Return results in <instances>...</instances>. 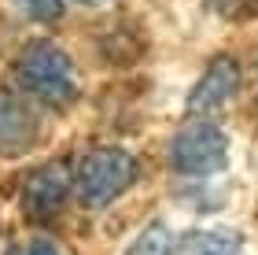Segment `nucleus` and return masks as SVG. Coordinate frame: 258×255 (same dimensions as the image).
I'll return each instance as SVG.
<instances>
[{
    "mask_svg": "<svg viewBox=\"0 0 258 255\" xmlns=\"http://www.w3.org/2000/svg\"><path fill=\"white\" fill-rule=\"evenodd\" d=\"M15 82L26 96L52 104V108H63V104L74 100L78 92V74L70 56L52 41H30L22 48L19 63H15Z\"/></svg>",
    "mask_w": 258,
    "mask_h": 255,
    "instance_id": "1",
    "label": "nucleus"
},
{
    "mask_svg": "<svg viewBox=\"0 0 258 255\" xmlns=\"http://www.w3.org/2000/svg\"><path fill=\"white\" fill-rule=\"evenodd\" d=\"M133 181H137V159L122 152V148H96V152H89L74 174L78 200L92 207V211L118 200Z\"/></svg>",
    "mask_w": 258,
    "mask_h": 255,
    "instance_id": "2",
    "label": "nucleus"
},
{
    "mask_svg": "<svg viewBox=\"0 0 258 255\" xmlns=\"http://www.w3.org/2000/svg\"><path fill=\"white\" fill-rule=\"evenodd\" d=\"M225 148H229V141L214 122L192 119L173 137L170 159L181 174H214V170L225 167Z\"/></svg>",
    "mask_w": 258,
    "mask_h": 255,
    "instance_id": "3",
    "label": "nucleus"
},
{
    "mask_svg": "<svg viewBox=\"0 0 258 255\" xmlns=\"http://www.w3.org/2000/svg\"><path fill=\"white\" fill-rule=\"evenodd\" d=\"M236 89H240V67H236V60L218 56V60L203 71V78L196 82V89H192V96H188V115H192V119L218 115L232 96H236Z\"/></svg>",
    "mask_w": 258,
    "mask_h": 255,
    "instance_id": "4",
    "label": "nucleus"
},
{
    "mask_svg": "<svg viewBox=\"0 0 258 255\" xmlns=\"http://www.w3.org/2000/svg\"><path fill=\"white\" fill-rule=\"evenodd\" d=\"M67 192H70V170L63 163H48L26 178V185H22V207H26L30 218H48L67 203Z\"/></svg>",
    "mask_w": 258,
    "mask_h": 255,
    "instance_id": "5",
    "label": "nucleus"
},
{
    "mask_svg": "<svg viewBox=\"0 0 258 255\" xmlns=\"http://www.w3.org/2000/svg\"><path fill=\"white\" fill-rule=\"evenodd\" d=\"M41 126L33 111L11 92H0V152H26L37 141Z\"/></svg>",
    "mask_w": 258,
    "mask_h": 255,
    "instance_id": "6",
    "label": "nucleus"
},
{
    "mask_svg": "<svg viewBox=\"0 0 258 255\" xmlns=\"http://www.w3.org/2000/svg\"><path fill=\"white\" fill-rule=\"evenodd\" d=\"M240 233L232 229H192L173 240V255H240Z\"/></svg>",
    "mask_w": 258,
    "mask_h": 255,
    "instance_id": "7",
    "label": "nucleus"
},
{
    "mask_svg": "<svg viewBox=\"0 0 258 255\" xmlns=\"http://www.w3.org/2000/svg\"><path fill=\"white\" fill-rule=\"evenodd\" d=\"M129 255H173V237L166 233V226H148Z\"/></svg>",
    "mask_w": 258,
    "mask_h": 255,
    "instance_id": "8",
    "label": "nucleus"
},
{
    "mask_svg": "<svg viewBox=\"0 0 258 255\" xmlns=\"http://www.w3.org/2000/svg\"><path fill=\"white\" fill-rule=\"evenodd\" d=\"M22 11L33 19H41V22H52V19H59L63 15V4L59 0H19Z\"/></svg>",
    "mask_w": 258,
    "mask_h": 255,
    "instance_id": "9",
    "label": "nucleus"
},
{
    "mask_svg": "<svg viewBox=\"0 0 258 255\" xmlns=\"http://www.w3.org/2000/svg\"><path fill=\"white\" fill-rule=\"evenodd\" d=\"M8 255H59V248H55V244H48V240H30V244L11 248Z\"/></svg>",
    "mask_w": 258,
    "mask_h": 255,
    "instance_id": "10",
    "label": "nucleus"
},
{
    "mask_svg": "<svg viewBox=\"0 0 258 255\" xmlns=\"http://www.w3.org/2000/svg\"><path fill=\"white\" fill-rule=\"evenodd\" d=\"M81 4H96V0H81Z\"/></svg>",
    "mask_w": 258,
    "mask_h": 255,
    "instance_id": "11",
    "label": "nucleus"
}]
</instances>
